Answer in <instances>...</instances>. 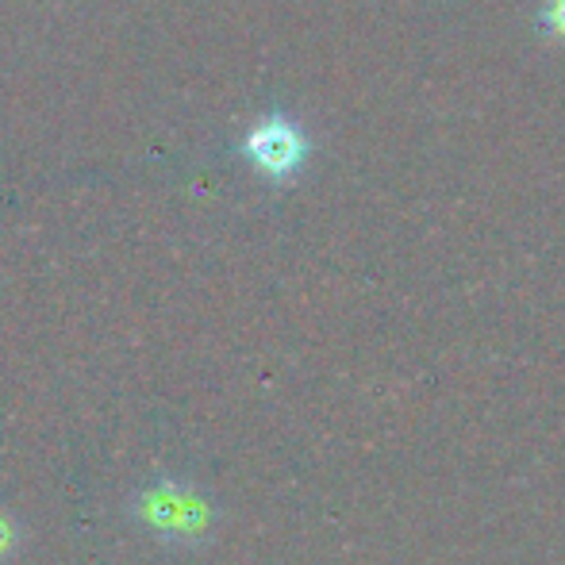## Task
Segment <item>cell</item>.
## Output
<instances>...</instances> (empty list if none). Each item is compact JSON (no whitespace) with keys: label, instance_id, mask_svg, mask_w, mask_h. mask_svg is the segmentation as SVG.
<instances>
[{"label":"cell","instance_id":"cell-1","mask_svg":"<svg viewBox=\"0 0 565 565\" xmlns=\"http://www.w3.org/2000/svg\"><path fill=\"white\" fill-rule=\"evenodd\" d=\"M246 154L254 158L258 170H266L269 178H289L292 170L300 166L305 158V139L292 124L285 119H266L250 131L246 139Z\"/></svg>","mask_w":565,"mask_h":565},{"label":"cell","instance_id":"cell-2","mask_svg":"<svg viewBox=\"0 0 565 565\" xmlns=\"http://www.w3.org/2000/svg\"><path fill=\"white\" fill-rule=\"evenodd\" d=\"M554 20H558V28L565 31V0H562V4H558V12H554Z\"/></svg>","mask_w":565,"mask_h":565}]
</instances>
